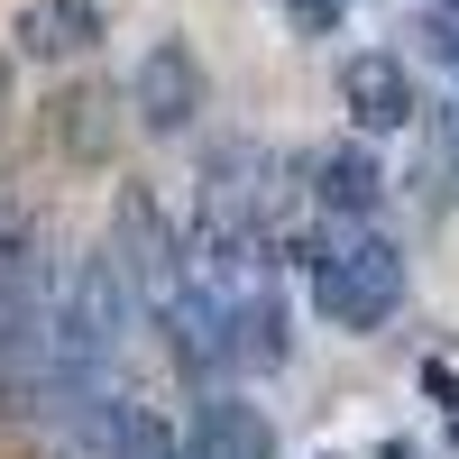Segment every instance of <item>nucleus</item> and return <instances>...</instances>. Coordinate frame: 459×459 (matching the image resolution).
Instances as JSON below:
<instances>
[{"label":"nucleus","instance_id":"7ed1b4c3","mask_svg":"<svg viewBox=\"0 0 459 459\" xmlns=\"http://www.w3.org/2000/svg\"><path fill=\"white\" fill-rule=\"evenodd\" d=\"M110 248H120L138 303L166 322L175 294H184V276H194V248H184V230L166 221V203L147 194V184H120V203H110Z\"/></svg>","mask_w":459,"mask_h":459},{"label":"nucleus","instance_id":"6e6552de","mask_svg":"<svg viewBox=\"0 0 459 459\" xmlns=\"http://www.w3.org/2000/svg\"><path fill=\"white\" fill-rule=\"evenodd\" d=\"M184 459H276V432H266V413L212 395L194 413V432H184Z\"/></svg>","mask_w":459,"mask_h":459},{"label":"nucleus","instance_id":"f8f14e48","mask_svg":"<svg viewBox=\"0 0 459 459\" xmlns=\"http://www.w3.org/2000/svg\"><path fill=\"white\" fill-rule=\"evenodd\" d=\"M120 459H184V441L166 432V413L129 404V423H120Z\"/></svg>","mask_w":459,"mask_h":459},{"label":"nucleus","instance_id":"f03ea898","mask_svg":"<svg viewBox=\"0 0 459 459\" xmlns=\"http://www.w3.org/2000/svg\"><path fill=\"white\" fill-rule=\"evenodd\" d=\"M194 285L230 322L239 368H285V285H276L266 239H212V230H194Z\"/></svg>","mask_w":459,"mask_h":459},{"label":"nucleus","instance_id":"4468645a","mask_svg":"<svg viewBox=\"0 0 459 459\" xmlns=\"http://www.w3.org/2000/svg\"><path fill=\"white\" fill-rule=\"evenodd\" d=\"M0 110H10V56H0Z\"/></svg>","mask_w":459,"mask_h":459},{"label":"nucleus","instance_id":"1a4fd4ad","mask_svg":"<svg viewBox=\"0 0 459 459\" xmlns=\"http://www.w3.org/2000/svg\"><path fill=\"white\" fill-rule=\"evenodd\" d=\"M37 331V248L19 221H0V350Z\"/></svg>","mask_w":459,"mask_h":459},{"label":"nucleus","instance_id":"9b49d317","mask_svg":"<svg viewBox=\"0 0 459 459\" xmlns=\"http://www.w3.org/2000/svg\"><path fill=\"white\" fill-rule=\"evenodd\" d=\"M313 194H322V212H377L386 175H377L368 147H331V157H313Z\"/></svg>","mask_w":459,"mask_h":459},{"label":"nucleus","instance_id":"423d86ee","mask_svg":"<svg viewBox=\"0 0 459 459\" xmlns=\"http://www.w3.org/2000/svg\"><path fill=\"white\" fill-rule=\"evenodd\" d=\"M340 101H350L359 138H386V129H404V120H413V74H404V56H386V47H359L350 65H340Z\"/></svg>","mask_w":459,"mask_h":459},{"label":"nucleus","instance_id":"0eeeda50","mask_svg":"<svg viewBox=\"0 0 459 459\" xmlns=\"http://www.w3.org/2000/svg\"><path fill=\"white\" fill-rule=\"evenodd\" d=\"M92 37H101V10H92V0H19L10 56H19V65H74Z\"/></svg>","mask_w":459,"mask_h":459},{"label":"nucleus","instance_id":"20e7f679","mask_svg":"<svg viewBox=\"0 0 459 459\" xmlns=\"http://www.w3.org/2000/svg\"><path fill=\"white\" fill-rule=\"evenodd\" d=\"M266 212H276V157H266L257 138H230L203 166L194 230H212V239H266Z\"/></svg>","mask_w":459,"mask_h":459},{"label":"nucleus","instance_id":"39448f33","mask_svg":"<svg viewBox=\"0 0 459 459\" xmlns=\"http://www.w3.org/2000/svg\"><path fill=\"white\" fill-rule=\"evenodd\" d=\"M129 110H138L147 138H184V129L212 110V74H203V56L184 47V37H157V47L138 56V74H129Z\"/></svg>","mask_w":459,"mask_h":459},{"label":"nucleus","instance_id":"f257e3e1","mask_svg":"<svg viewBox=\"0 0 459 459\" xmlns=\"http://www.w3.org/2000/svg\"><path fill=\"white\" fill-rule=\"evenodd\" d=\"M313 303L331 331H386L395 303H404V248L377 230L368 212H331L322 239H313Z\"/></svg>","mask_w":459,"mask_h":459},{"label":"nucleus","instance_id":"9d476101","mask_svg":"<svg viewBox=\"0 0 459 459\" xmlns=\"http://www.w3.org/2000/svg\"><path fill=\"white\" fill-rule=\"evenodd\" d=\"M47 129H56V147H65L74 166H101V157H110V92H101V83H74V92L47 110Z\"/></svg>","mask_w":459,"mask_h":459},{"label":"nucleus","instance_id":"ddd939ff","mask_svg":"<svg viewBox=\"0 0 459 459\" xmlns=\"http://www.w3.org/2000/svg\"><path fill=\"white\" fill-rule=\"evenodd\" d=\"M285 19H294L303 37H331V28H340V0H285Z\"/></svg>","mask_w":459,"mask_h":459}]
</instances>
